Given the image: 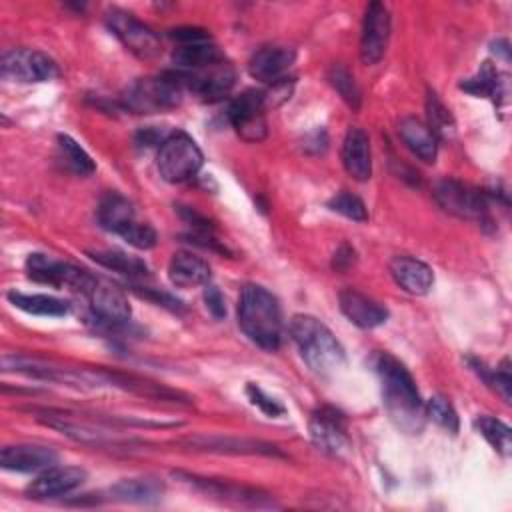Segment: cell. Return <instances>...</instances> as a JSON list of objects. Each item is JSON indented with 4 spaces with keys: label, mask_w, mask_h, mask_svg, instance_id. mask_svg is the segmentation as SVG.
<instances>
[{
    "label": "cell",
    "mask_w": 512,
    "mask_h": 512,
    "mask_svg": "<svg viewBox=\"0 0 512 512\" xmlns=\"http://www.w3.org/2000/svg\"><path fill=\"white\" fill-rule=\"evenodd\" d=\"M168 278L178 288L204 286L210 280V266L200 256L188 250H180L174 252L168 262Z\"/></svg>",
    "instance_id": "23"
},
{
    "label": "cell",
    "mask_w": 512,
    "mask_h": 512,
    "mask_svg": "<svg viewBox=\"0 0 512 512\" xmlns=\"http://www.w3.org/2000/svg\"><path fill=\"white\" fill-rule=\"evenodd\" d=\"M88 256L108 268V270H114L122 276H128V278H144L148 276V266L144 260H140L138 256H132V254H126L122 250H90Z\"/></svg>",
    "instance_id": "29"
},
{
    "label": "cell",
    "mask_w": 512,
    "mask_h": 512,
    "mask_svg": "<svg viewBox=\"0 0 512 512\" xmlns=\"http://www.w3.org/2000/svg\"><path fill=\"white\" fill-rule=\"evenodd\" d=\"M222 58H224V54L210 40L178 44L172 52V60L176 64V70H180V72L198 70L212 62H218Z\"/></svg>",
    "instance_id": "27"
},
{
    "label": "cell",
    "mask_w": 512,
    "mask_h": 512,
    "mask_svg": "<svg viewBox=\"0 0 512 512\" xmlns=\"http://www.w3.org/2000/svg\"><path fill=\"white\" fill-rule=\"evenodd\" d=\"M312 442L330 456H344L350 450L346 420L334 408H320L310 418Z\"/></svg>",
    "instance_id": "13"
},
{
    "label": "cell",
    "mask_w": 512,
    "mask_h": 512,
    "mask_svg": "<svg viewBox=\"0 0 512 512\" xmlns=\"http://www.w3.org/2000/svg\"><path fill=\"white\" fill-rule=\"evenodd\" d=\"M294 58H296V52L288 46H280V44L262 46L252 54L248 62V70L252 78L274 84L292 66Z\"/></svg>",
    "instance_id": "21"
},
{
    "label": "cell",
    "mask_w": 512,
    "mask_h": 512,
    "mask_svg": "<svg viewBox=\"0 0 512 512\" xmlns=\"http://www.w3.org/2000/svg\"><path fill=\"white\" fill-rule=\"evenodd\" d=\"M398 134L406 148L418 156L422 162H434L438 154V138L432 134V130L426 126V122L408 116L398 122Z\"/></svg>",
    "instance_id": "24"
},
{
    "label": "cell",
    "mask_w": 512,
    "mask_h": 512,
    "mask_svg": "<svg viewBox=\"0 0 512 512\" xmlns=\"http://www.w3.org/2000/svg\"><path fill=\"white\" fill-rule=\"evenodd\" d=\"M174 74L180 80L182 88H188L190 92H194L196 96L208 102L224 98L236 82V72L226 58L198 70H190V72L176 70Z\"/></svg>",
    "instance_id": "8"
},
{
    "label": "cell",
    "mask_w": 512,
    "mask_h": 512,
    "mask_svg": "<svg viewBox=\"0 0 512 512\" xmlns=\"http://www.w3.org/2000/svg\"><path fill=\"white\" fill-rule=\"evenodd\" d=\"M238 326L256 346L276 350L284 328L276 296L260 284H246L238 298Z\"/></svg>",
    "instance_id": "2"
},
{
    "label": "cell",
    "mask_w": 512,
    "mask_h": 512,
    "mask_svg": "<svg viewBox=\"0 0 512 512\" xmlns=\"http://www.w3.org/2000/svg\"><path fill=\"white\" fill-rule=\"evenodd\" d=\"M390 274L402 290L416 296L426 294L434 284L432 268L412 256H394L390 260Z\"/></svg>",
    "instance_id": "22"
},
{
    "label": "cell",
    "mask_w": 512,
    "mask_h": 512,
    "mask_svg": "<svg viewBox=\"0 0 512 512\" xmlns=\"http://www.w3.org/2000/svg\"><path fill=\"white\" fill-rule=\"evenodd\" d=\"M474 426L496 452H500L502 456H508L512 452L510 428L504 422H500L498 418H492V416H480V418H476Z\"/></svg>",
    "instance_id": "33"
},
{
    "label": "cell",
    "mask_w": 512,
    "mask_h": 512,
    "mask_svg": "<svg viewBox=\"0 0 512 512\" xmlns=\"http://www.w3.org/2000/svg\"><path fill=\"white\" fill-rule=\"evenodd\" d=\"M0 70L4 78L16 82H46L58 76L56 62L48 54L32 48L6 50L0 60Z\"/></svg>",
    "instance_id": "10"
},
{
    "label": "cell",
    "mask_w": 512,
    "mask_h": 512,
    "mask_svg": "<svg viewBox=\"0 0 512 512\" xmlns=\"http://www.w3.org/2000/svg\"><path fill=\"white\" fill-rule=\"evenodd\" d=\"M118 236L124 242H128L130 246L138 248V250H150L158 242V236H156L154 228L150 224H142V222H136V220L132 224H128Z\"/></svg>",
    "instance_id": "38"
},
{
    "label": "cell",
    "mask_w": 512,
    "mask_h": 512,
    "mask_svg": "<svg viewBox=\"0 0 512 512\" xmlns=\"http://www.w3.org/2000/svg\"><path fill=\"white\" fill-rule=\"evenodd\" d=\"M344 170L356 180L366 182L372 176V150L370 138L360 126H350L342 142Z\"/></svg>",
    "instance_id": "19"
},
{
    "label": "cell",
    "mask_w": 512,
    "mask_h": 512,
    "mask_svg": "<svg viewBox=\"0 0 512 512\" xmlns=\"http://www.w3.org/2000/svg\"><path fill=\"white\" fill-rule=\"evenodd\" d=\"M180 444L198 452H216V454H264V456H282L278 446L254 440V438H234V436H190L180 440Z\"/></svg>",
    "instance_id": "15"
},
{
    "label": "cell",
    "mask_w": 512,
    "mask_h": 512,
    "mask_svg": "<svg viewBox=\"0 0 512 512\" xmlns=\"http://www.w3.org/2000/svg\"><path fill=\"white\" fill-rule=\"evenodd\" d=\"M434 200L438 206L458 218L482 220L488 212V198L482 190L464 184L456 178H444L434 186Z\"/></svg>",
    "instance_id": "7"
},
{
    "label": "cell",
    "mask_w": 512,
    "mask_h": 512,
    "mask_svg": "<svg viewBox=\"0 0 512 512\" xmlns=\"http://www.w3.org/2000/svg\"><path fill=\"white\" fill-rule=\"evenodd\" d=\"M390 38V12L384 4L372 2L366 8L362 36H360V58L372 66L382 60Z\"/></svg>",
    "instance_id": "14"
},
{
    "label": "cell",
    "mask_w": 512,
    "mask_h": 512,
    "mask_svg": "<svg viewBox=\"0 0 512 512\" xmlns=\"http://www.w3.org/2000/svg\"><path fill=\"white\" fill-rule=\"evenodd\" d=\"M134 216L136 214H134L132 204L118 192H110L100 200L98 222L108 232L120 234L128 224H132L136 220Z\"/></svg>",
    "instance_id": "28"
},
{
    "label": "cell",
    "mask_w": 512,
    "mask_h": 512,
    "mask_svg": "<svg viewBox=\"0 0 512 512\" xmlns=\"http://www.w3.org/2000/svg\"><path fill=\"white\" fill-rule=\"evenodd\" d=\"M178 44H188V42H202V40H210L208 32L206 30H200V28H178V30H172L170 34Z\"/></svg>",
    "instance_id": "42"
},
{
    "label": "cell",
    "mask_w": 512,
    "mask_h": 512,
    "mask_svg": "<svg viewBox=\"0 0 512 512\" xmlns=\"http://www.w3.org/2000/svg\"><path fill=\"white\" fill-rule=\"evenodd\" d=\"M0 464L4 470L14 472H42L58 464V454L40 444H12L2 448Z\"/></svg>",
    "instance_id": "18"
},
{
    "label": "cell",
    "mask_w": 512,
    "mask_h": 512,
    "mask_svg": "<svg viewBox=\"0 0 512 512\" xmlns=\"http://www.w3.org/2000/svg\"><path fill=\"white\" fill-rule=\"evenodd\" d=\"M338 300H340L342 314L358 328L370 330V328L384 324L388 318V310L380 302H376L374 298H370L354 288L342 290Z\"/></svg>",
    "instance_id": "20"
},
{
    "label": "cell",
    "mask_w": 512,
    "mask_h": 512,
    "mask_svg": "<svg viewBox=\"0 0 512 512\" xmlns=\"http://www.w3.org/2000/svg\"><path fill=\"white\" fill-rule=\"evenodd\" d=\"M374 370L382 384V398L390 420L408 434H418L426 422V410L416 382L406 366L388 352H378Z\"/></svg>",
    "instance_id": "1"
},
{
    "label": "cell",
    "mask_w": 512,
    "mask_h": 512,
    "mask_svg": "<svg viewBox=\"0 0 512 512\" xmlns=\"http://www.w3.org/2000/svg\"><path fill=\"white\" fill-rule=\"evenodd\" d=\"M164 492V484L156 476H134L122 478L110 488V496L120 502L132 504H150L160 500Z\"/></svg>",
    "instance_id": "25"
},
{
    "label": "cell",
    "mask_w": 512,
    "mask_h": 512,
    "mask_svg": "<svg viewBox=\"0 0 512 512\" xmlns=\"http://www.w3.org/2000/svg\"><path fill=\"white\" fill-rule=\"evenodd\" d=\"M138 294H140V296H146V298H150V300H154V302H158V304H162V306H166V308H170V310H178V308H180V302H178V300H174L172 296L164 294V292L138 290Z\"/></svg>",
    "instance_id": "44"
},
{
    "label": "cell",
    "mask_w": 512,
    "mask_h": 512,
    "mask_svg": "<svg viewBox=\"0 0 512 512\" xmlns=\"http://www.w3.org/2000/svg\"><path fill=\"white\" fill-rule=\"evenodd\" d=\"M474 370L484 378V382L488 386H492L504 402H510V386H512V374H510V364L508 360L502 362V366H498L496 370L486 368L482 362H474Z\"/></svg>",
    "instance_id": "36"
},
{
    "label": "cell",
    "mask_w": 512,
    "mask_h": 512,
    "mask_svg": "<svg viewBox=\"0 0 512 512\" xmlns=\"http://www.w3.org/2000/svg\"><path fill=\"white\" fill-rule=\"evenodd\" d=\"M328 80L330 84L334 86V90L340 94V98L354 110H358L360 106V100H362V94H360V88L354 80V76L350 74V70L342 64H334L328 72Z\"/></svg>",
    "instance_id": "34"
},
{
    "label": "cell",
    "mask_w": 512,
    "mask_h": 512,
    "mask_svg": "<svg viewBox=\"0 0 512 512\" xmlns=\"http://www.w3.org/2000/svg\"><path fill=\"white\" fill-rule=\"evenodd\" d=\"M204 156L198 144L184 132H172L158 148L156 166L166 182L180 184L194 178L202 168Z\"/></svg>",
    "instance_id": "5"
},
{
    "label": "cell",
    "mask_w": 512,
    "mask_h": 512,
    "mask_svg": "<svg viewBox=\"0 0 512 512\" xmlns=\"http://www.w3.org/2000/svg\"><path fill=\"white\" fill-rule=\"evenodd\" d=\"M86 296L90 300V310H92L94 318H98L100 322H104L108 326L124 324L132 314L128 298L116 286L96 280L92 284V288L86 292Z\"/></svg>",
    "instance_id": "17"
},
{
    "label": "cell",
    "mask_w": 512,
    "mask_h": 512,
    "mask_svg": "<svg viewBox=\"0 0 512 512\" xmlns=\"http://www.w3.org/2000/svg\"><path fill=\"white\" fill-rule=\"evenodd\" d=\"M246 394H248V400L256 406V408H260L266 416H282L284 414V406L278 402V400H274V398H270L260 386H256V384H248L246 386Z\"/></svg>",
    "instance_id": "39"
},
{
    "label": "cell",
    "mask_w": 512,
    "mask_h": 512,
    "mask_svg": "<svg viewBox=\"0 0 512 512\" xmlns=\"http://www.w3.org/2000/svg\"><path fill=\"white\" fill-rule=\"evenodd\" d=\"M292 88H294V82L290 78H280L278 82H274L268 92H262L266 108L268 106H280L282 102H286L292 94Z\"/></svg>",
    "instance_id": "40"
},
{
    "label": "cell",
    "mask_w": 512,
    "mask_h": 512,
    "mask_svg": "<svg viewBox=\"0 0 512 512\" xmlns=\"http://www.w3.org/2000/svg\"><path fill=\"white\" fill-rule=\"evenodd\" d=\"M86 480V470L78 466H50L42 470L26 488V494L36 500L58 498L70 494Z\"/></svg>",
    "instance_id": "16"
},
{
    "label": "cell",
    "mask_w": 512,
    "mask_h": 512,
    "mask_svg": "<svg viewBox=\"0 0 512 512\" xmlns=\"http://www.w3.org/2000/svg\"><path fill=\"white\" fill-rule=\"evenodd\" d=\"M56 148H58V160L66 170H70L78 176H88L96 170L94 160L90 158V154L68 134L58 136Z\"/></svg>",
    "instance_id": "30"
},
{
    "label": "cell",
    "mask_w": 512,
    "mask_h": 512,
    "mask_svg": "<svg viewBox=\"0 0 512 512\" xmlns=\"http://www.w3.org/2000/svg\"><path fill=\"white\" fill-rule=\"evenodd\" d=\"M328 206L334 212H338V214H342V216H346L350 220H356V222L368 220V210H366L364 202L356 194H352V192H338L336 196L330 198Z\"/></svg>",
    "instance_id": "37"
},
{
    "label": "cell",
    "mask_w": 512,
    "mask_h": 512,
    "mask_svg": "<svg viewBox=\"0 0 512 512\" xmlns=\"http://www.w3.org/2000/svg\"><path fill=\"white\" fill-rule=\"evenodd\" d=\"M204 302H206V308L216 316V318H222L226 314V308H224V298L220 294V290L212 284H206V290H204Z\"/></svg>",
    "instance_id": "41"
},
{
    "label": "cell",
    "mask_w": 512,
    "mask_h": 512,
    "mask_svg": "<svg viewBox=\"0 0 512 512\" xmlns=\"http://www.w3.org/2000/svg\"><path fill=\"white\" fill-rule=\"evenodd\" d=\"M182 84L174 72H166L154 78H140L122 96L128 110L136 114H152L172 110L182 102Z\"/></svg>",
    "instance_id": "4"
},
{
    "label": "cell",
    "mask_w": 512,
    "mask_h": 512,
    "mask_svg": "<svg viewBox=\"0 0 512 512\" xmlns=\"http://www.w3.org/2000/svg\"><path fill=\"white\" fill-rule=\"evenodd\" d=\"M334 268L336 270H346L354 264V250L348 244H342L336 252H334Z\"/></svg>",
    "instance_id": "43"
},
{
    "label": "cell",
    "mask_w": 512,
    "mask_h": 512,
    "mask_svg": "<svg viewBox=\"0 0 512 512\" xmlns=\"http://www.w3.org/2000/svg\"><path fill=\"white\" fill-rule=\"evenodd\" d=\"M106 22H108V28L112 30V34L134 56L146 60L160 52V40L154 34V30L150 26H146L144 22H140L134 14H130L126 10L112 8L106 14Z\"/></svg>",
    "instance_id": "9"
},
{
    "label": "cell",
    "mask_w": 512,
    "mask_h": 512,
    "mask_svg": "<svg viewBox=\"0 0 512 512\" xmlns=\"http://www.w3.org/2000/svg\"><path fill=\"white\" fill-rule=\"evenodd\" d=\"M290 336L298 346L302 360L320 376H330L346 364L342 344L326 324L308 314H296L290 320Z\"/></svg>",
    "instance_id": "3"
},
{
    "label": "cell",
    "mask_w": 512,
    "mask_h": 512,
    "mask_svg": "<svg viewBox=\"0 0 512 512\" xmlns=\"http://www.w3.org/2000/svg\"><path fill=\"white\" fill-rule=\"evenodd\" d=\"M178 478H182L184 482H188L190 486H194L196 490H200L212 498H220V500L234 502L240 506H256V508L274 506V500L270 498V494H266L258 488H250V486L228 482V480L202 478L196 474H182V472H178Z\"/></svg>",
    "instance_id": "12"
},
{
    "label": "cell",
    "mask_w": 512,
    "mask_h": 512,
    "mask_svg": "<svg viewBox=\"0 0 512 512\" xmlns=\"http://www.w3.org/2000/svg\"><path fill=\"white\" fill-rule=\"evenodd\" d=\"M6 298L14 308H18L26 314H34V316L60 318L70 312V304L66 300L50 296V294H28V292H20V290H10L6 294Z\"/></svg>",
    "instance_id": "26"
},
{
    "label": "cell",
    "mask_w": 512,
    "mask_h": 512,
    "mask_svg": "<svg viewBox=\"0 0 512 512\" xmlns=\"http://www.w3.org/2000/svg\"><path fill=\"white\" fill-rule=\"evenodd\" d=\"M460 86L474 96H488L492 100H500L504 96V84L500 80V74L490 62H484L478 74L474 78H468Z\"/></svg>",
    "instance_id": "31"
},
{
    "label": "cell",
    "mask_w": 512,
    "mask_h": 512,
    "mask_svg": "<svg viewBox=\"0 0 512 512\" xmlns=\"http://www.w3.org/2000/svg\"><path fill=\"white\" fill-rule=\"evenodd\" d=\"M426 416H430L438 426H442L444 430L456 434L460 424H458V414L454 410V406L444 398V396H432L426 406Z\"/></svg>",
    "instance_id": "35"
},
{
    "label": "cell",
    "mask_w": 512,
    "mask_h": 512,
    "mask_svg": "<svg viewBox=\"0 0 512 512\" xmlns=\"http://www.w3.org/2000/svg\"><path fill=\"white\" fill-rule=\"evenodd\" d=\"M264 110V94L258 90H246L230 102L228 120L240 138L246 142H258L266 136Z\"/></svg>",
    "instance_id": "11"
},
{
    "label": "cell",
    "mask_w": 512,
    "mask_h": 512,
    "mask_svg": "<svg viewBox=\"0 0 512 512\" xmlns=\"http://www.w3.org/2000/svg\"><path fill=\"white\" fill-rule=\"evenodd\" d=\"M426 118V126L438 140H450L456 134V124L450 110L438 100L434 92H428L426 96Z\"/></svg>",
    "instance_id": "32"
},
{
    "label": "cell",
    "mask_w": 512,
    "mask_h": 512,
    "mask_svg": "<svg viewBox=\"0 0 512 512\" xmlns=\"http://www.w3.org/2000/svg\"><path fill=\"white\" fill-rule=\"evenodd\" d=\"M26 272L32 280L40 284H48L54 288H70L82 294H86L96 282V278L86 270L38 252L26 258Z\"/></svg>",
    "instance_id": "6"
}]
</instances>
